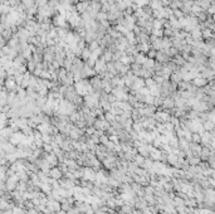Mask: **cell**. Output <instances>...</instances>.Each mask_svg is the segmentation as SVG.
<instances>
[{"label":"cell","instance_id":"cell-1","mask_svg":"<svg viewBox=\"0 0 215 214\" xmlns=\"http://www.w3.org/2000/svg\"><path fill=\"white\" fill-rule=\"evenodd\" d=\"M49 175L50 178H53V179H55V180H61L62 178L64 177V174L62 172V170L58 166H54V168H52L50 169V171H49Z\"/></svg>","mask_w":215,"mask_h":214}]
</instances>
